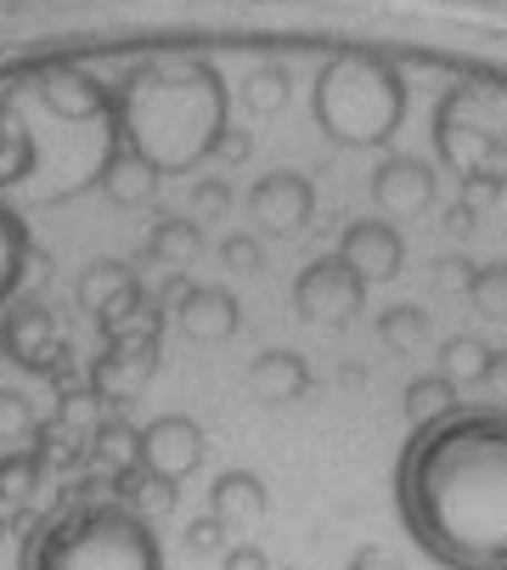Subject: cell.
Listing matches in <instances>:
<instances>
[{
	"label": "cell",
	"mask_w": 507,
	"mask_h": 570,
	"mask_svg": "<svg viewBox=\"0 0 507 570\" xmlns=\"http://www.w3.org/2000/svg\"><path fill=\"white\" fill-rule=\"evenodd\" d=\"M411 542L446 570H507V406L422 424L395 469Z\"/></svg>",
	"instance_id": "1"
},
{
	"label": "cell",
	"mask_w": 507,
	"mask_h": 570,
	"mask_svg": "<svg viewBox=\"0 0 507 570\" xmlns=\"http://www.w3.org/2000/svg\"><path fill=\"white\" fill-rule=\"evenodd\" d=\"M18 570H163V548L136 509L79 503L51 514L23 542Z\"/></svg>",
	"instance_id": "2"
},
{
	"label": "cell",
	"mask_w": 507,
	"mask_h": 570,
	"mask_svg": "<svg viewBox=\"0 0 507 570\" xmlns=\"http://www.w3.org/2000/svg\"><path fill=\"white\" fill-rule=\"evenodd\" d=\"M361 305V272L350 261H316L299 277V311L305 316H350Z\"/></svg>",
	"instance_id": "3"
},
{
	"label": "cell",
	"mask_w": 507,
	"mask_h": 570,
	"mask_svg": "<svg viewBox=\"0 0 507 570\" xmlns=\"http://www.w3.org/2000/svg\"><path fill=\"white\" fill-rule=\"evenodd\" d=\"M198 458H203V435H198V424H187V419H163V424H152V430L141 435V463H147L158 480L192 474Z\"/></svg>",
	"instance_id": "4"
},
{
	"label": "cell",
	"mask_w": 507,
	"mask_h": 570,
	"mask_svg": "<svg viewBox=\"0 0 507 570\" xmlns=\"http://www.w3.org/2000/svg\"><path fill=\"white\" fill-rule=\"evenodd\" d=\"M7 351H12L23 367H46V362H51V322H46V311H12V322H7Z\"/></svg>",
	"instance_id": "5"
},
{
	"label": "cell",
	"mask_w": 507,
	"mask_h": 570,
	"mask_svg": "<svg viewBox=\"0 0 507 570\" xmlns=\"http://www.w3.org/2000/svg\"><path fill=\"white\" fill-rule=\"evenodd\" d=\"M181 322H187V334H192V340H226V334L237 328V305H231L226 294L203 288V294H192V299H187Z\"/></svg>",
	"instance_id": "6"
},
{
	"label": "cell",
	"mask_w": 507,
	"mask_h": 570,
	"mask_svg": "<svg viewBox=\"0 0 507 570\" xmlns=\"http://www.w3.org/2000/svg\"><path fill=\"white\" fill-rule=\"evenodd\" d=\"M350 266L361 277H389L400 266V243L384 226H361V232H350Z\"/></svg>",
	"instance_id": "7"
},
{
	"label": "cell",
	"mask_w": 507,
	"mask_h": 570,
	"mask_svg": "<svg viewBox=\"0 0 507 570\" xmlns=\"http://www.w3.org/2000/svg\"><path fill=\"white\" fill-rule=\"evenodd\" d=\"M254 390H260L266 401H294L305 390V362L294 351H271L260 367H254Z\"/></svg>",
	"instance_id": "8"
},
{
	"label": "cell",
	"mask_w": 507,
	"mask_h": 570,
	"mask_svg": "<svg viewBox=\"0 0 507 570\" xmlns=\"http://www.w3.org/2000/svg\"><path fill=\"white\" fill-rule=\"evenodd\" d=\"M260 509H266V492H260V480H254V474H226L215 485V514L220 520H254Z\"/></svg>",
	"instance_id": "9"
},
{
	"label": "cell",
	"mask_w": 507,
	"mask_h": 570,
	"mask_svg": "<svg viewBox=\"0 0 507 570\" xmlns=\"http://www.w3.org/2000/svg\"><path fill=\"white\" fill-rule=\"evenodd\" d=\"M406 406H411V419H422V424L446 419V413H451V379H422V384H411V390H406Z\"/></svg>",
	"instance_id": "10"
},
{
	"label": "cell",
	"mask_w": 507,
	"mask_h": 570,
	"mask_svg": "<svg viewBox=\"0 0 507 570\" xmlns=\"http://www.w3.org/2000/svg\"><path fill=\"white\" fill-rule=\"evenodd\" d=\"M18 272H23V226L0 215V299L18 288Z\"/></svg>",
	"instance_id": "11"
},
{
	"label": "cell",
	"mask_w": 507,
	"mask_h": 570,
	"mask_svg": "<svg viewBox=\"0 0 507 570\" xmlns=\"http://www.w3.org/2000/svg\"><path fill=\"white\" fill-rule=\"evenodd\" d=\"M446 367H451V379H485V373H490V362H485V351H479L474 340H457V345L446 351Z\"/></svg>",
	"instance_id": "12"
},
{
	"label": "cell",
	"mask_w": 507,
	"mask_h": 570,
	"mask_svg": "<svg viewBox=\"0 0 507 570\" xmlns=\"http://www.w3.org/2000/svg\"><path fill=\"white\" fill-rule=\"evenodd\" d=\"M29 485H34V463L29 458H7V463H0V498H7V503L29 498Z\"/></svg>",
	"instance_id": "13"
},
{
	"label": "cell",
	"mask_w": 507,
	"mask_h": 570,
	"mask_svg": "<svg viewBox=\"0 0 507 570\" xmlns=\"http://www.w3.org/2000/svg\"><path fill=\"white\" fill-rule=\"evenodd\" d=\"M384 340H395V345H411V340H422V316H417L411 305L389 311V316H384Z\"/></svg>",
	"instance_id": "14"
},
{
	"label": "cell",
	"mask_w": 507,
	"mask_h": 570,
	"mask_svg": "<svg viewBox=\"0 0 507 570\" xmlns=\"http://www.w3.org/2000/svg\"><path fill=\"white\" fill-rule=\"evenodd\" d=\"M23 424H29L23 401H18V395H0V435H12V430H23Z\"/></svg>",
	"instance_id": "15"
},
{
	"label": "cell",
	"mask_w": 507,
	"mask_h": 570,
	"mask_svg": "<svg viewBox=\"0 0 507 570\" xmlns=\"http://www.w3.org/2000/svg\"><path fill=\"white\" fill-rule=\"evenodd\" d=\"M226 570H266V559L254 553V548H237V553L226 559Z\"/></svg>",
	"instance_id": "16"
},
{
	"label": "cell",
	"mask_w": 507,
	"mask_h": 570,
	"mask_svg": "<svg viewBox=\"0 0 507 570\" xmlns=\"http://www.w3.org/2000/svg\"><path fill=\"white\" fill-rule=\"evenodd\" d=\"M215 542H220V525H215V520L192 525V548H215Z\"/></svg>",
	"instance_id": "17"
},
{
	"label": "cell",
	"mask_w": 507,
	"mask_h": 570,
	"mask_svg": "<svg viewBox=\"0 0 507 570\" xmlns=\"http://www.w3.org/2000/svg\"><path fill=\"white\" fill-rule=\"evenodd\" d=\"M350 570H395V564H389V559H384L378 548H367V553H361V559H356Z\"/></svg>",
	"instance_id": "18"
}]
</instances>
